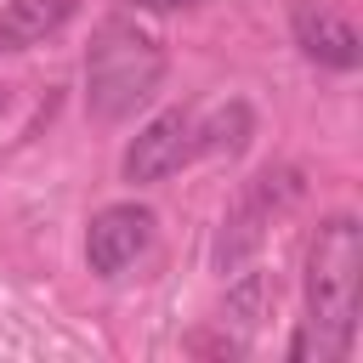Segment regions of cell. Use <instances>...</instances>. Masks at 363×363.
<instances>
[{
  "instance_id": "6da1fadb",
  "label": "cell",
  "mask_w": 363,
  "mask_h": 363,
  "mask_svg": "<svg viewBox=\"0 0 363 363\" xmlns=\"http://www.w3.org/2000/svg\"><path fill=\"white\" fill-rule=\"evenodd\" d=\"M357 289H363V227L335 216L318 227L306 255V329L295 335L289 357L340 363L357 340Z\"/></svg>"
},
{
  "instance_id": "7a4b0ae2",
  "label": "cell",
  "mask_w": 363,
  "mask_h": 363,
  "mask_svg": "<svg viewBox=\"0 0 363 363\" xmlns=\"http://www.w3.org/2000/svg\"><path fill=\"white\" fill-rule=\"evenodd\" d=\"M164 74V51L125 17L96 23L91 51H85V108L96 119H125L136 113Z\"/></svg>"
},
{
  "instance_id": "3957f363",
  "label": "cell",
  "mask_w": 363,
  "mask_h": 363,
  "mask_svg": "<svg viewBox=\"0 0 363 363\" xmlns=\"http://www.w3.org/2000/svg\"><path fill=\"white\" fill-rule=\"evenodd\" d=\"M289 199H295V176H289V170H267V176H255V182H250V193L238 199V210L221 221L216 267H221V272H233V267L261 244V233H267L272 210H278V204H289Z\"/></svg>"
},
{
  "instance_id": "277c9868",
  "label": "cell",
  "mask_w": 363,
  "mask_h": 363,
  "mask_svg": "<svg viewBox=\"0 0 363 363\" xmlns=\"http://www.w3.org/2000/svg\"><path fill=\"white\" fill-rule=\"evenodd\" d=\"M153 238V210L147 204H108L85 227V261L96 278H119Z\"/></svg>"
},
{
  "instance_id": "5b68a950",
  "label": "cell",
  "mask_w": 363,
  "mask_h": 363,
  "mask_svg": "<svg viewBox=\"0 0 363 363\" xmlns=\"http://www.w3.org/2000/svg\"><path fill=\"white\" fill-rule=\"evenodd\" d=\"M193 153V119L182 108L147 119L136 130V142L125 147V182H159L170 170H182V159Z\"/></svg>"
},
{
  "instance_id": "8992f818",
  "label": "cell",
  "mask_w": 363,
  "mask_h": 363,
  "mask_svg": "<svg viewBox=\"0 0 363 363\" xmlns=\"http://www.w3.org/2000/svg\"><path fill=\"white\" fill-rule=\"evenodd\" d=\"M295 45L323 68H357V57H363L357 51V28L346 17H335L329 6H318V0L295 6Z\"/></svg>"
},
{
  "instance_id": "52a82bcc",
  "label": "cell",
  "mask_w": 363,
  "mask_h": 363,
  "mask_svg": "<svg viewBox=\"0 0 363 363\" xmlns=\"http://www.w3.org/2000/svg\"><path fill=\"white\" fill-rule=\"evenodd\" d=\"M74 17V0H6L0 6V51H23L45 34H57Z\"/></svg>"
},
{
  "instance_id": "ba28073f",
  "label": "cell",
  "mask_w": 363,
  "mask_h": 363,
  "mask_svg": "<svg viewBox=\"0 0 363 363\" xmlns=\"http://www.w3.org/2000/svg\"><path fill=\"white\" fill-rule=\"evenodd\" d=\"M244 136H250V108H244V102H227V108L210 119V130H204V136L193 130V147H204V153H221V147H227V153H238V147H244Z\"/></svg>"
},
{
  "instance_id": "9c48e42d",
  "label": "cell",
  "mask_w": 363,
  "mask_h": 363,
  "mask_svg": "<svg viewBox=\"0 0 363 363\" xmlns=\"http://www.w3.org/2000/svg\"><path fill=\"white\" fill-rule=\"evenodd\" d=\"M227 312H233L238 323H255V312H261V278H244V284L227 295Z\"/></svg>"
},
{
  "instance_id": "30bf717a",
  "label": "cell",
  "mask_w": 363,
  "mask_h": 363,
  "mask_svg": "<svg viewBox=\"0 0 363 363\" xmlns=\"http://www.w3.org/2000/svg\"><path fill=\"white\" fill-rule=\"evenodd\" d=\"M136 11H182V6H199V0H130Z\"/></svg>"
},
{
  "instance_id": "8fae6325",
  "label": "cell",
  "mask_w": 363,
  "mask_h": 363,
  "mask_svg": "<svg viewBox=\"0 0 363 363\" xmlns=\"http://www.w3.org/2000/svg\"><path fill=\"white\" fill-rule=\"evenodd\" d=\"M0 108H6V91H0Z\"/></svg>"
}]
</instances>
